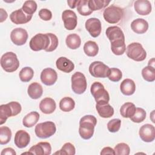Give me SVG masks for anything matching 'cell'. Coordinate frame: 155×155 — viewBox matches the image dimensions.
Listing matches in <instances>:
<instances>
[{"mask_svg":"<svg viewBox=\"0 0 155 155\" xmlns=\"http://www.w3.org/2000/svg\"><path fill=\"white\" fill-rule=\"evenodd\" d=\"M96 124L97 119L93 115H85L81 117L79 127L80 136L85 140L90 139L93 136Z\"/></svg>","mask_w":155,"mask_h":155,"instance_id":"1","label":"cell"},{"mask_svg":"<svg viewBox=\"0 0 155 155\" xmlns=\"http://www.w3.org/2000/svg\"><path fill=\"white\" fill-rule=\"evenodd\" d=\"M1 66L6 72L16 71L19 67V61L16 54L12 51L4 53L1 58Z\"/></svg>","mask_w":155,"mask_h":155,"instance_id":"2","label":"cell"},{"mask_svg":"<svg viewBox=\"0 0 155 155\" xmlns=\"http://www.w3.org/2000/svg\"><path fill=\"white\" fill-rule=\"evenodd\" d=\"M90 91L94 98L96 104H104L108 103L110 96L108 91L105 89L104 86L99 82H94L92 84Z\"/></svg>","mask_w":155,"mask_h":155,"instance_id":"3","label":"cell"},{"mask_svg":"<svg viewBox=\"0 0 155 155\" xmlns=\"http://www.w3.org/2000/svg\"><path fill=\"white\" fill-rule=\"evenodd\" d=\"M125 51L127 56L135 61H143L147 57L146 51L139 42H132L130 44L127 46Z\"/></svg>","mask_w":155,"mask_h":155,"instance_id":"4","label":"cell"},{"mask_svg":"<svg viewBox=\"0 0 155 155\" xmlns=\"http://www.w3.org/2000/svg\"><path fill=\"white\" fill-rule=\"evenodd\" d=\"M56 131V125L53 122L46 121L37 124L35 132L37 137L41 139H46L52 136Z\"/></svg>","mask_w":155,"mask_h":155,"instance_id":"5","label":"cell"},{"mask_svg":"<svg viewBox=\"0 0 155 155\" xmlns=\"http://www.w3.org/2000/svg\"><path fill=\"white\" fill-rule=\"evenodd\" d=\"M123 16V10L114 5L107 7L103 12L104 19L110 24L118 23L122 19Z\"/></svg>","mask_w":155,"mask_h":155,"instance_id":"6","label":"cell"},{"mask_svg":"<svg viewBox=\"0 0 155 155\" xmlns=\"http://www.w3.org/2000/svg\"><path fill=\"white\" fill-rule=\"evenodd\" d=\"M50 44V38L47 35L43 33H38L31 39L29 45L30 48L35 51L42 50H45Z\"/></svg>","mask_w":155,"mask_h":155,"instance_id":"7","label":"cell"},{"mask_svg":"<svg viewBox=\"0 0 155 155\" xmlns=\"http://www.w3.org/2000/svg\"><path fill=\"white\" fill-rule=\"evenodd\" d=\"M71 89L78 94H81L87 89V83L84 74L79 71L74 73L71 76Z\"/></svg>","mask_w":155,"mask_h":155,"instance_id":"8","label":"cell"},{"mask_svg":"<svg viewBox=\"0 0 155 155\" xmlns=\"http://www.w3.org/2000/svg\"><path fill=\"white\" fill-rule=\"evenodd\" d=\"M110 68L101 61H94L89 66L90 74L94 78H105L108 76Z\"/></svg>","mask_w":155,"mask_h":155,"instance_id":"9","label":"cell"},{"mask_svg":"<svg viewBox=\"0 0 155 155\" xmlns=\"http://www.w3.org/2000/svg\"><path fill=\"white\" fill-rule=\"evenodd\" d=\"M62 19L64 27L68 30H74L78 24V18L76 13L71 10H65L62 12Z\"/></svg>","mask_w":155,"mask_h":155,"instance_id":"10","label":"cell"},{"mask_svg":"<svg viewBox=\"0 0 155 155\" xmlns=\"http://www.w3.org/2000/svg\"><path fill=\"white\" fill-rule=\"evenodd\" d=\"M86 30L93 38H97L101 33L102 25L100 20L96 18H91L87 19L85 24Z\"/></svg>","mask_w":155,"mask_h":155,"instance_id":"11","label":"cell"},{"mask_svg":"<svg viewBox=\"0 0 155 155\" xmlns=\"http://www.w3.org/2000/svg\"><path fill=\"white\" fill-rule=\"evenodd\" d=\"M27 31L22 28H16L10 33V39L13 44L16 45H22L27 41Z\"/></svg>","mask_w":155,"mask_h":155,"instance_id":"12","label":"cell"},{"mask_svg":"<svg viewBox=\"0 0 155 155\" xmlns=\"http://www.w3.org/2000/svg\"><path fill=\"white\" fill-rule=\"evenodd\" d=\"M139 134L143 142H151L155 139V128L153 125L146 124L140 128Z\"/></svg>","mask_w":155,"mask_h":155,"instance_id":"13","label":"cell"},{"mask_svg":"<svg viewBox=\"0 0 155 155\" xmlns=\"http://www.w3.org/2000/svg\"><path fill=\"white\" fill-rule=\"evenodd\" d=\"M33 15L25 13L22 8L13 11L10 15L11 21L15 24H24L28 22L32 18Z\"/></svg>","mask_w":155,"mask_h":155,"instance_id":"14","label":"cell"},{"mask_svg":"<svg viewBox=\"0 0 155 155\" xmlns=\"http://www.w3.org/2000/svg\"><path fill=\"white\" fill-rule=\"evenodd\" d=\"M40 78L44 84L50 86L54 84L56 82L58 79V74L54 69L51 68H46L42 71Z\"/></svg>","mask_w":155,"mask_h":155,"instance_id":"15","label":"cell"},{"mask_svg":"<svg viewBox=\"0 0 155 155\" xmlns=\"http://www.w3.org/2000/svg\"><path fill=\"white\" fill-rule=\"evenodd\" d=\"M31 154L50 155L51 153V147L50 143L41 142L32 146L28 150Z\"/></svg>","mask_w":155,"mask_h":155,"instance_id":"16","label":"cell"},{"mask_svg":"<svg viewBox=\"0 0 155 155\" xmlns=\"http://www.w3.org/2000/svg\"><path fill=\"white\" fill-rule=\"evenodd\" d=\"M105 33L111 43L121 40L125 41L124 34L121 28L117 26H111L108 27Z\"/></svg>","mask_w":155,"mask_h":155,"instance_id":"17","label":"cell"},{"mask_svg":"<svg viewBox=\"0 0 155 155\" xmlns=\"http://www.w3.org/2000/svg\"><path fill=\"white\" fill-rule=\"evenodd\" d=\"M30 142V136L29 134L23 130H18L15 136L14 142L15 145L19 148H24L26 147Z\"/></svg>","mask_w":155,"mask_h":155,"instance_id":"18","label":"cell"},{"mask_svg":"<svg viewBox=\"0 0 155 155\" xmlns=\"http://www.w3.org/2000/svg\"><path fill=\"white\" fill-rule=\"evenodd\" d=\"M134 8L136 13L140 15H148L151 12V2L148 0H137L134 3Z\"/></svg>","mask_w":155,"mask_h":155,"instance_id":"19","label":"cell"},{"mask_svg":"<svg viewBox=\"0 0 155 155\" xmlns=\"http://www.w3.org/2000/svg\"><path fill=\"white\" fill-rule=\"evenodd\" d=\"M56 66L57 68L65 73H70L74 68V63L65 57L59 58L56 62Z\"/></svg>","mask_w":155,"mask_h":155,"instance_id":"20","label":"cell"},{"mask_svg":"<svg viewBox=\"0 0 155 155\" xmlns=\"http://www.w3.org/2000/svg\"><path fill=\"white\" fill-rule=\"evenodd\" d=\"M56 108V104L54 100L51 97H45L39 103V108L44 114L53 113Z\"/></svg>","mask_w":155,"mask_h":155,"instance_id":"21","label":"cell"},{"mask_svg":"<svg viewBox=\"0 0 155 155\" xmlns=\"http://www.w3.org/2000/svg\"><path fill=\"white\" fill-rule=\"evenodd\" d=\"M131 28L137 34L145 33L148 29V22L142 18H137L131 23Z\"/></svg>","mask_w":155,"mask_h":155,"instance_id":"22","label":"cell"},{"mask_svg":"<svg viewBox=\"0 0 155 155\" xmlns=\"http://www.w3.org/2000/svg\"><path fill=\"white\" fill-rule=\"evenodd\" d=\"M120 90L124 95L131 96L136 91V84L132 79H125L121 82Z\"/></svg>","mask_w":155,"mask_h":155,"instance_id":"23","label":"cell"},{"mask_svg":"<svg viewBox=\"0 0 155 155\" xmlns=\"http://www.w3.org/2000/svg\"><path fill=\"white\" fill-rule=\"evenodd\" d=\"M96 108L101 117L109 118L114 114V108L108 103L104 104H96Z\"/></svg>","mask_w":155,"mask_h":155,"instance_id":"24","label":"cell"},{"mask_svg":"<svg viewBox=\"0 0 155 155\" xmlns=\"http://www.w3.org/2000/svg\"><path fill=\"white\" fill-rule=\"evenodd\" d=\"M27 93L31 99H38L40 98L43 93V88L41 85L38 82H33L29 85Z\"/></svg>","mask_w":155,"mask_h":155,"instance_id":"25","label":"cell"},{"mask_svg":"<svg viewBox=\"0 0 155 155\" xmlns=\"http://www.w3.org/2000/svg\"><path fill=\"white\" fill-rule=\"evenodd\" d=\"M14 116V113L10 103L0 106V125L4 124L9 117Z\"/></svg>","mask_w":155,"mask_h":155,"instance_id":"26","label":"cell"},{"mask_svg":"<svg viewBox=\"0 0 155 155\" xmlns=\"http://www.w3.org/2000/svg\"><path fill=\"white\" fill-rule=\"evenodd\" d=\"M39 119V114L37 111H31L27 114L22 119V124L27 128L33 127Z\"/></svg>","mask_w":155,"mask_h":155,"instance_id":"27","label":"cell"},{"mask_svg":"<svg viewBox=\"0 0 155 155\" xmlns=\"http://www.w3.org/2000/svg\"><path fill=\"white\" fill-rule=\"evenodd\" d=\"M65 43L69 48L76 50L80 47L81 44V39L78 35L76 33H72L68 35L67 36Z\"/></svg>","mask_w":155,"mask_h":155,"instance_id":"28","label":"cell"},{"mask_svg":"<svg viewBox=\"0 0 155 155\" xmlns=\"http://www.w3.org/2000/svg\"><path fill=\"white\" fill-rule=\"evenodd\" d=\"M136 109V106L133 103L126 102L121 106L120 113L124 118H130L134 114Z\"/></svg>","mask_w":155,"mask_h":155,"instance_id":"29","label":"cell"},{"mask_svg":"<svg viewBox=\"0 0 155 155\" xmlns=\"http://www.w3.org/2000/svg\"><path fill=\"white\" fill-rule=\"evenodd\" d=\"M84 51L88 56L94 57L98 53L99 47L94 41H88L84 45Z\"/></svg>","mask_w":155,"mask_h":155,"instance_id":"30","label":"cell"},{"mask_svg":"<svg viewBox=\"0 0 155 155\" xmlns=\"http://www.w3.org/2000/svg\"><path fill=\"white\" fill-rule=\"evenodd\" d=\"M75 107L74 101L70 97H64L59 102V108L64 112H69Z\"/></svg>","mask_w":155,"mask_h":155,"instance_id":"31","label":"cell"},{"mask_svg":"<svg viewBox=\"0 0 155 155\" xmlns=\"http://www.w3.org/2000/svg\"><path fill=\"white\" fill-rule=\"evenodd\" d=\"M77 10L82 16H88L93 13L88 5V0H79L77 5Z\"/></svg>","mask_w":155,"mask_h":155,"instance_id":"32","label":"cell"},{"mask_svg":"<svg viewBox=\"0 0 155 155\" xmlns=\"http://www.w3.org/2000/svg\"><path fill=\"white\" fill-rule=\"evenodd\" d=\"M12 138L11 130L5 126L0 127V144L5 145L8 143Z\"/></svg>","mask_w":155,"mask_h":155,"instance_id":"33","label":"cell"},{"mask_svg":"<svg viewBox=\"0 0 155 155\" xmlns=\"http://www.w3.org/2000/svg\"><path fill=\"white\" fill-rule=\"evenodd\" d=\"M111 50L115 55H122L126 50L125 41H118L111 43Z\"/></svg>","mask_w":155,"mask_h":155,"instance_id":"34","label":"cell"},{"mask_svg":"<svg viewBox=\"0 0 155 155\" xmlns=\"http://www.w3.org/2000/svg\"><path fill=\"white\" fill-rule=\"evenodd\" d=\"M33 75V70L30 67H25L22 68L19 73L20 80L24 82H27L31 81Z\"/></svg>","mask_w":155,"mask_h":155,"instance_id":"35","label":"cell"},{"mask_svg":"<svg viewBox=\"0 0 155 155\" xmlns=\"http://www.w3.org/2000/svg\"><path fill=\"white\" fill-rule=\"evenodd\" d=\"M143 79L147 82H153L155 80V68L151 66L145 67L142 70Z\"/></svg>","mask_w":155,"mask_h":155,"instance_id":"36","label":"cell"},{"mask_svg":"<svg viewBox=\"0 0 155 155\" xmlns=\"http://www.w3.org/2000/svg\"><path fill=\"white\" fill-rule=\"evenodd\" d=\"M110 2V1L105 0H88L89 7L92 11L103 9L106 7Z\"/></svg>","mask_w":155,"mask_h":155,"instance_id":"37","label":"cell"},{"mask_svg":"<svg viewBox=\"0 0 155 155\" xmlns=\"http://www.w3.org/2000/svg\"><path fill=\"white\" fill-rule=\"evenodd\" d=\"M146 111L144 109L142 108H136L134 114L132 117H130V119L132 122L135 123H140L143 122L146 118Z\"/></svg>","mask_w":155,"mask_h":155,"instance_id":"38","label":"cell"},{"mask_svg":"<svg viewBox=\"0 0 155 155\" xmlns=\"http://www.w3.org/2000/svg\"><path fill=\"white\" fill-rule=\"evenodd\" d=\"M21 8L25 13L30 15H33V14L36 11L37 4L35 1H26L24 3Z\"/></svg>","mask_w":155,"mask_h":155,"instance_id":"39","label":"cell"},{"mask_svg":"<svg viewBox=\"0 0 155 155\" xmlns=\"http://www.w3.org/2000/svg\"><path fill=\"white\" fill-rule=\"evenodd\" d=\"M76 153V149L74 145L70 143L67 142L64 144V145L62 147L61 149L56 153H54L55 154H64V155H74Z\"/></svg>","mask_w":155,"mask_h":155,"instance_id":"40","label":"cell"},{"mask_svg":"<svg viewBox=\"0 0 155 155\" xmlns=\"http://www.w3.org/2000/svg\"><path fill=\"white\" fill-rule=\"evenodd\" d=\"M116 155H128L130 153V147L125 143H117L114 148Z\"/></svg>","mask_w":155,"mask_h":155,"instance_id":"41","label":"cell"},{"mask_svg":"<svg viewBox=\"0 0 155 155\" xmlns=\"http://www.w3.org/2000/svg\"><path fill=\"white\" fill-rule=\"evenodd\" d=\"M122 77V73L120 70L117 68H111L110 70L108 79L112 82H118Z\"/></svg>","mask_w":155,"mask_h":155,"instance_id":"42","label":"cell"},{"mask_svg":"<svg viewBox=\"0 0 155 155\" xmlns=\"http://www.w3.org/2000/svg\"><path fill=\"white\" fill-rule=\"evenodd\" d=\"M121 125V120L119 119H113L107 123V128L111 133L117 132Z\"/></svg>","mask_w":155,"mask_h":155,"instance_id":"43","label":"cell"},{"mask_svg":"<svg viewBox=\"0 0 155 155\" xmlns=\"http://www.w3.org/2000/svg\"><path fill=\"white\" fill-rule=\"evenodd\" d=\"M47 35L50 38V44L48 48L45 51L47 52H51L56 49L58 46L59 41L57 36L54 34L50 33H47Z\"/></svg>","mask_w":155,"mask_h":155,"instance_id":"44","label":"cell"},{"mask_svg":"<svg viewBox=\"0 0 155 155\" xmlns=\"http://www.w3.org/2000/svg\"><path fill=\"white\" fill-rule=\"evenodd\" d=\"M39 16L44 21H50L52 18V13L47 8H42L39 12Z\"/></svg>","mask_w":155,"mask_h":155,"instance_id":"45","label":"cell"},{"mask_svg":"<svg viewBox=\"0 0 155 155\" xmlns=\"http://www.w3.org/2000/svg\"><path fill=\"white\" fill-rule=\"evenodd\" d=\"M100 154L101 155H105V154H113V155H115V153H114V149H113L112 148H111L110 147H104L101 150Z\"/></svg>","mask_w":155,"mask_h":155,"instance_id":"46","label":"cell"},{"mask_svg":"<svg viewBox=\"0 0 155 155\" xmlns=\"http://www.w3.org/2000/svg\"><path fill=\"white\" fill-rule=\"evenodd\" d=\"M1 155H16V153L12 148L8 147L3 149L1 153Z\"/></svg>","mask_w":155,"mask_h":155,"instance_id":"47","label":"cell"},{"mask_svg":"<svg viewBox=\"0 0 155 155\" xmlns=\"http://www.w3.org/2000/svg\"><path fill=\"white\" fill-rule=\"evenodd\" d=\"M0 22H2L3 21H4L7 16H8V15H7V13L5 10H4L3 8H0Z\"/></svg>","mask_w":155,"mask_h":155,"instance_id":"48","label":"cell"},{"mask_svg":"<svg viewBox=\"0 0 155 155\" xmlns=\"http://www.w3.org/2000/svg\"><path fill=\"white\" fill-rule=\"evenodd\" d=\"M79 0H76V1H73V0H71V1H67V3L69 5V7L71 8H74L76 7H77L78 3Z\"/></svg>","mask_w":155,"mask_h":155,"instance_id":"49","label":"cell"},{"mask_svg":"<svg viewBox=\"0 0 155 155\" xmlns=\"http://www.w3.org/2000/svg\"><path fill=\"white\" fill-rule=\"evenodd\" d=\"M148 65L154 67V58H152L148 61Z\"/></svg>","mask_w":155,"mask_h":155,"instance_id":"50","label":"cell"}]
</instances>
